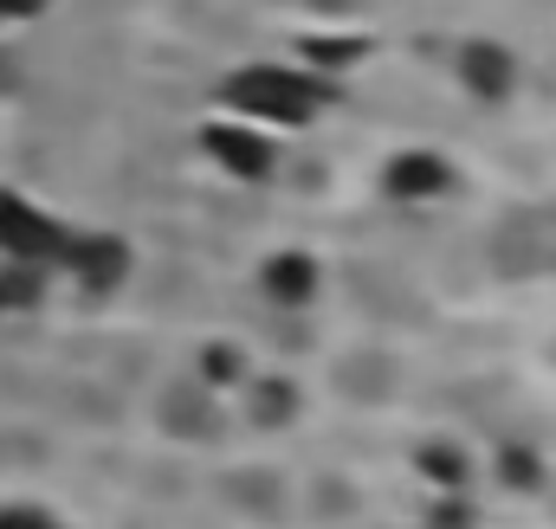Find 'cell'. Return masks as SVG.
<instances>
[{"instance_id":"obj_1","label":"cell","mask_w":556,"mask_h":529,"mask_svg":"<svg viewBox=\"0 0 556 529\" xmlns=\"http://www.w3.org/2000/svg\"><path fill=\"white\" fill-rule=\"evenodd\" d=\"M227 111L240 124H260V130H304L317 124L330 104H337V78L311 72V65H240L227 85H220Z\"/></svg>"},{"instance_id":"obj_2","label":"cell","mask_w":556,"mask_h":529,"mask_svg":"<svg viewBox=\"0 0 556 529\" xmlns=\"http://www.w3.org/2000/svg\"><path fill=\"white\" fill-rule=\"evenodd\" d=\"M65 246H72V227L65 220H52L46 207H33L26 194H13V188H0V259L13 264H52L65 259Z\"/></svg>"},{"instance_id":"obj_3","label":"cell","mask_w":556,"mask_h":529,"mask_svg":"<svg viewBox=\"0 0 556 529\" xmlns=\"http://www.w3.org/2000/svg\"><path fill=\"white\" fill-rule=\"evenodd\" d=\"M201 149H207V162L227 175V181H273L278 175V142L273 130H260V124H240V117H227V124H207L201 130Z\"/></svg>"},{"instance_id":"obj_4","label":"cell","mask_w":556,"mask_h":529,"mask_svg":"<svg viewBox=\"0 0 556 529\" xmlns=\"http://www.w3.org/2000/svg\"><path fill=\"white\" fill-rule=\"evenodd\" d=\"M382 194L402 201V207L446 201V194H453V162H446L440 149H402V155L382 168Z\"/></svg>"},{"instance_id":"obj_5","label":"cell","mask_w":556,"mask_h":529,"mask_svg":"<svg viewBox=\"0 0 556 529\" xmlns=\"http://www.w3.org/2000/svg\"><path fill=\"white\" fill-rule=\"evenodd\" d=\"M459 85H466V98H479V104H505L511 85H518L511 46H505V39H466V46H459Z\"/></svg>"},{"instance_id":"obj_6","label":"cell","mask_w":556,"mask_h":529,"mask_svg":"<svg viewBox=\"0 0 556 529\" xmlns=\"http://www.w3.org/2000/svg\"><path fill=\"white\" fill-rule=\"evenodd\" d=\"M59 271H72L85 291H111V284L130 278V246H124L117 233H72V246H65Z\"/></svg>"},{"instance_id":"obj_7","label":"cell","mask_w":556,"mask_h":529,"mask_svg":"<svg viewBox=\"0 0 556 529\" xmlns=\"http://www.w3.org/2000/svg\"><path fill=\"white\" fill-rule=\"evenodd\" d=\"M317 284H324V271L311 253H298V246H285L273 259L260 264V291H266V304L278 310H311L317 304Z\"/></svg>"},{"instance_id":"obj_8","label":"cell","mask_w":556,"mask_h":529,"mask_svg":"<svg viewBox=\"0 0 556 529\" xmlns=\"http://www.w3.org/2000/svg\"><path fill=\"white\" fill-rule=\"evenodd\" d=\"M356 59H369V46L350 39V33H311L304 52H298V65H311V72H324V78H337V72L356 65Z\"/></svg>"},{"instance_id":"obj_9","label":"cell","mask_w":556,"mask_h":529,"mask_svg":"<svg viewBox=\"0 0 556 529\" xmlns=\"http://www.w3.org/2000/svg\"><path fill=\"white\" fill-rule=\"evenodd\" d=\"M415 472L433 485V491H466V478H472V465H466V452L459 446H420L415 452Z\"/></svg>"},{"instance_id":"obj_10","label":"cell","mask_w":556,"mask_h":529,"mask_svg":"<svg viewBox=\"0 0 556 529\" xmlns=\"http://www.w3.org/2000/svg\"><path fill=\"white\" fill-rule=\"evenodd\" d=\"M201 382H207L214 395L247 388V349H240V343H207V349H201Z\"/></svg>"},{"instance_id":"obj_11","label":"cell","mask_w":556,"mask_h":529,"mask_svg":"<svg viewBox=\"0 0 556 529\" xmlns=\"http://www.w3.org/2000/svg\"><path fill=\"white\" fill-rule=\"evenodd\" d=\"M420 529H479V517H472L466 491H433V511H427Z\"/></svg>"},{"instance_id":"obj_12","label":"cell","mask_w":556,"mask_h":529,"mask_svg":"<svg viewBox=\"0 0 556 529\" xmlns=\"http://www.w3.org/2000/svg\"><path fill=\"white\" fill-rule=\"evenodd\" d=\"M498 478H505L511 491H538V485H544V465H538L525 446H511V452H498Z\"/></svg>"},{"instance_id":"obj_13","label":"cell","mask_w":556,"mask_h":529,"mask_svg":"<svg viewBox=\"0 0 556 529\" xmlns=\"http://www.w3.org/2000/svg\"><path fill=\"white\" fill-rule=\"evenodd\" d=\"M253 400H260V426H273V420H291L298 388H291V382H260V388H253Z\"/></svg>"},{"instance_id":"obj_14","label":"cell","mask_w":556,"mask_h":529,"mask_svg":"<svg viewBox=\"0 0 556 529\" xmlns=\"http://www.w3.org/2000/svg\"><path fill=\"white\" fill-rule=\"evenodd\" d=\"M0 529H65L52 511H39V504H7L0 511Z\"/></svg>"},{"instance_id":"obj_15","label":"cell","mask_w":556,"mask_h":529,"mask_svg":"<svg viewBox=\"0 0 556 529\" xmlns=\"http://www.w3.org/2000/svg\"><path fill=\"white\" fill-rule=\"evenodd\" d=\"M33 13H46V0H0V26L7 20H33Z\"/></svg>"}]
</instances>
